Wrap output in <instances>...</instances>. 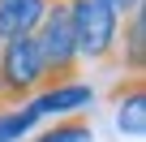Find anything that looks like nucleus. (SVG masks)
I'll list each match as a JSON object with an SVG mask.
<instances>
[{
	"mask_svg": "<svg viewBox=\"0 0 146 142\" xmlns=\"http://www.w3.org/2000/svg\"><path fill=\"white\" fill-rule=\"evenodd\" d=\"M43 91V60L35 47V35L0 43V99L5 108H26Z\"/></svg>",
	"mask_w": 146,
	"mask_h": 142,
	"instance_id": "nucleus-1",
	"label": "nucleus"
},
{
	"mask_svg": "<svg viewBox=\"0 0 146 142\" xmlns=\"http://www.w3.org/2000/svg\"><path fill=\"white\" fill-rule=\"evenodd\" d=\"M69 5V26H73V47L78 60H112L116 35H120V17L108 0H64Z\"/></svg>",
	"mask_w": 146,
	"mask_h": 142,
	"instance_id": "nucleus-2",
	"label": "nucleus"
},
{
	"mask_svg": "<svg viewBox=\"0 0 146 142\" xmlns=\"http://www.w3.org/2000/svg\"><path fill=\"white\" fill-rule=\"evenodd\" d=\"M90 103H95V91H90L86 82H64V86L39 91V95L26 103V112H30L35 121H43V116H78V112L90 108Z\"/></svg>",
	"mask_w": 146,
	"mask_h": 142,
	"instance_id": "nucleus-3",
	"label": "nucleus"
},
{
	"mask_svg": "<svg viewBox=\"0 0 146 142\" xmlns=\"http://www.w3.org/2000/svg\"><path fill=\"white\" fill-rule=\"evenodd\" d=\"M112 99H116V129L129 138H142L146 133V82L125 78V82H116Z\"/></svg>",
	"mask_w": 146,
	"mask_h": 142,
	"instance_id": "nucleus-4",
	"label": "nucleus"
},
{
	"mask_svg": "<svg viewBox=\"0 0 146 142\" xmlns=\"http://www.w3.org/2000/svg\"><path fill=\"white\" fill-rule=\"evenodd\" d=\"M112 56L129 69V78H142V69H146V13L142 9L120 17V35H116Z\"/></svg>",
	"mask_w": 146,
	"mask_h": 142,
	"instance_id": "nucleus-5",
	"label": "nucleus"
},
{
	"mask_svg": "<svg viewBox=\"0 0 146 142\" xmlns=\"http://www.w3.org/2000/svg\"><path fill=\"white\" fill-rule=\"evenodd\" d=\"M47 5H52V0H0V43L35 35V26L43 22Z\"/></svg>",
	"mask_w": 146,
	"mask_h": 142,
	"instance_id": "nucleus-6",
	"label": "nucleus"
},
{
	"mask_svg": "<svg viewBox=\"0 0 146 142\" xmlns=\"http://www.w3.org/2000/svg\"><path fill=\"white\" fill-rule=\"evenodd\" d=\"M95 138V129H90V121L86 116H60L47 133H39L35 142H90Z\"/></svg>",
	"mask_w": 146,
	"mask_h": 142,
	"instance_id": "nucleus-7",
	"label": "nucleus"
},
{
	"mask_svg": "<svg viewBox=\"0 0 146 142\" xmlns=\"http://www.w3.org/2000/svg\"><path fill=\"white\" fill-rule=\"evenodd\" d=\"M39 121L26 112V108H9L0 112V142H22V133H30Z\"/></svg>",
	"mask_w": 146,
	"mask_h": 142,
	"instance_id": "nucleus-8",
	"label": "nucleus"
},
{
	"mask_svg": "<svg viewBox=\"0 0 146 142\" xmlns=\"http://www.w3.org/2000/svg\"><path fill=\"white\" fill-rule=\"evenodd\" d=\"M108 5L116 9V17H129V13H137V9H142V0H108Z\"/></svg>",
	"mask_w": 146,
	"mask_h": 142,
	"instance_id": "nucleus-9",
	"label": "nucleus"
},
{
	"mask_svg": "<svg viewBox=\"0 0 146 142\" xmlns=\"http://www.w3.org/2000/svg\"><path fill=\"white\" fill-rule=\"evenodd\" d=\"M0 112H5V99H0Z\"/></svg>",
	"mask_w": 146,
	"mask_h": 142,
	"instance_id": "nucleus-10",
	"label": "nucleus"
}]
</instances>
